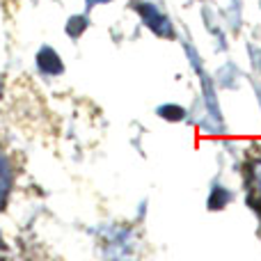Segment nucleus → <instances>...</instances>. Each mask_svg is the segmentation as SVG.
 Segmentation results:
<instances>
[{
  "label": "nucleus",
  "mask_w": 261,
  "mask_h": 261,
  "mask_svg": "<svg viewBox=\"0 0 261 261\" xmlns=\"http://www.w3.org/2000/svg\"><path fill=\"white\" fill-rule=\"evenodd\" d=\"M140 9H142V16L147 18L151 30H156L158 35H170V25H167V21L156 12V9L153 7H140Z\"/></svg>",
  "instance_id": "nucleus-1"
},
{
  "label": "nucleus",
  "mask_w": 261,
  "mask_h": 261,
  "mask_svg": "<svg viewBox=\"0 0 261 261\" xmlns=\"http://www.w3.org/2000/svg\"><path fill=\"white\" fill-rule=\"evenodd\" d=\"M9 188V174H7V165H5L3 156H0V197L7 193Z\"/></svg>",
  "instance_id": "nucleus-2"
},
{
  "label": "nucleus",
  "mask_w": 261,
  "mask_h": 261,
  "mask_svg": "<svg viewBox=\"0 0 261 261\" xmlns=\"http://www.w3.org/2000/svg\"><path fill=\"white\" fill-rule=\"evenodd\" d=\"M99 3H108V0H99Z\"/></svg>",
  "instance_id": "nucleus-3"
}]
</instances>
